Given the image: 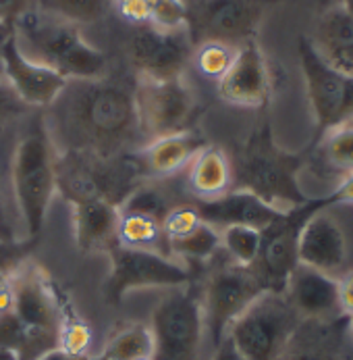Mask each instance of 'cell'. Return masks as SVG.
Masks as SVG:
<instances>
[{"instance_id":"6da1fadb","label":"cell","mask_w":353,"mask_h":360,"mask_svg":"<svg viewBox=\"0 0 353 360\" xmlns=\"http://www.w3.org/2000/svg\"><path fill=\"white\" fill-rule=\"evenodd\" d=\"M51 140L65 153L114 158L142 134L133 92L108 79H69L51 104Z\"/></svg>"},{"instance_id":"7a4b0ae2","label":"cell","mask_w":353,"mask_h":360,"mask_svg":"<svg viewBox=\"0 0 353 360\" xmlns=\"http://www.w3.org/2000/svg\"><path fill=\"white\" fill-rule=\"evenodd\" d=\"M13 25L15 42L29 60L65 79H98L104 75L106 56L84 40L77 23L46 11H27Z\"/></svg>"},{"instance_id":"3957f363","label":"cell","mask_w":353,"mask_h":360,"mask_svg":"<svg viewBox=\"0 0 353 360\" xmlns=\"http://www.w3.org/2000/svg\"><path fill=\"white\" fill-rule=\"evenodd\" d=\"M231 167L235 190L252 192L283 212L307 202L298 181L302 158L279 148L268 125L253 131Z\"/></svg>"},{"instance_id":"277c9868","label":"cell","mask_w":353,"mask_h":360,"mask_svg":"<svg viewBox=\"0 0 353 360\" xmlns=\"http://www.w3.org/2000/svg\"><path fill=\"white\" fill-rule=\"evenodd\" d=\"M13 190L29 242L44 227L52 194L56 190V160L44 121H36L21 138L13 156Z\"/></svg>"},{"instance_id":"5b68a950","label":"cell","mask_w":353,"mask_h":360,"mask_svg":"<svg viewBox=\"0 0 353 360\" xmlns=\"http://www.w3.org/2000/svg\"><path fill=\"white\" fill-rule=\"evenodd\" d=\"M302 323L285 294L264 292L231 323L227 338L246 360H281Z\"/></svg>"},{"instance_id":"8992f818","label":"cell","mask_w":353,"mask_h":360,"mask_svg":"<svg viewBox=\"0 0 353 360\" xmlns=\"http://www.w3.org/2000/svg\"><path fill=\"white\" fill-rule=\"evenodd\" d=\"M142 165L127 156L98 158L81 153H65L56 160V188L69 202L77 200H108L121 202L138 188Z\"/></svg>"},{"instance_id":"52a82bcc","label":"cell","mask_w":353,"mask_h":360,"mask_svg":"<svg viewBox=\"0 0 353 360\" xmlns=\"http://www.w3.org/2000/svg\"><path fill=\"white\" fill-rule=\"evenodd\" d=\"M335 196L320 200H307L305 205L298 206L293 210L283 212L270 227L262 231V244L258 258L250 266L258 281L262 283L264 292H277L285 294L289 275L300 264L298 260V242L302 233L303 223L318 210H324L326 206L335 205Z\"/></svg>"},{"instance_id":"ba28073f","label":"cell","mask_w":353,"mask_h":360,"mask_svg":"<svg viewBox=\"0 0 353 360\" xmlns=\"http://www.w3.org/2000/svg\"><path fill=\"white\" fill-rule=\"evenodd\" d=\"M152 360H198L204 335L200 298L177 288L152 312Z\"/></svg>"},{"instance_id":"9c48e42d","label":"cell","mask_w":353,"mask_h":360,"mask_svg":"<svg viewBox=\"0 0 353 360\" xmlns=\"http://www.w3.org/2000/svg\"><path fill=\"white\" fill-rule=\"evenodd\" d=\"M110 275L106 279V300L116 307L125 294L144 288H183L189 283V271L171 257L116 244L108 250Z\"/></svg>"},{"instance_id":"30bf717a","label":"cell","mask_w":353,"mask_h":360,"mask_svg":"<svg viewBox=\"0 0 353 360\" xmlns=\"http://www.w3.org/2000/svg\"><path fill=\"white\" fill-rule=\"evenodd\" d=\"M300 63L318 134L349 123L353 119V77L333 69L307 38H300Z\"/></svg>"},{"instance_id":"8fae6325","label":"cell","mask_w":353,"mask_h":360,"mask_svg":"<svg viewBox=\"0 0 353 360\" xmlns=\"http://www.w3.org/2000/svg\"><path fill=\"white\" fill-rule=\"evenodd\" d=\"M260 294H264V288L250 266H239L235 262H229L210 275L200 304H202L204 331H208L214 348L227 338L231 323Z\"/></svg>"},{"instance_id":"7c38bea8","label":"cell","mask_w":353,"mask_h":360,"mask_svg":"<svg viewBox=\"0 0 353 360\" xmlns=\"http://www.w3.org/2000/svg\"><path fill=\"white\" fill-rule=\"evenodd\" d=\"M140 129L152 140L187 131L196 115V96L181 77L144 79L135 94Z\"/></svg>"},{"instance_id":"4fadbf2b","label":"cell","mask_w":353,"mask_h":360,"mask_svg":"<svg viewBox=\"0 0 353 360\" xmlns=\"http://www.w3.org/2000/svg\"><path fill=\"white\" fill-rule=\"evenodd\" d=\"M260 17V0H196L187 4V30L194 44H246L252 40Z\"/></svg>"},{"instance_id":"5bb4252c","label":"cell","mask_w":353,"mask_h":360,"mask_svg":"<svg viewBox=\"0 0 353 360\" xmlns=\"http://www.w3.org/2000/svg\"><path fill=\"white\" fill-rule=\"evenodd\" d=\"M194 54V40L187 27L162 30L152 23L140 25L129 42V58L144 79L181 77Z\"/></svg>"},{"instance_id":"9a60e30c","label":"cell","mask_w":353,"mask_h":360,"mask_svg":"<svg viewBox=\"0 0 353 360\" xmlns=\"http://www.w3.org/2000/svg\"><path fill=\"white\" fill-rule=\"evenodd\" d=\"M0 69L17 98L21 103L36 106H51L69 82L48 67L29 60L19 51L15 36L0 52Z\"/></svg>"},{"instance_id":"2e32d148","label":"cell","mask_w":353,"mask_h":360,"mask_svg":"<svg viewBox=\"0 0 353 360\" xmlns=\"http://www.w3.org/2000/svg\"><path fill=\"white\" fill-rule=\"evenodd\" d=\"M218 94L235 106H262L270 96V75L260 46L250 40L241 44L231 67L218 79Z\"/></svg>"},{"instance_id":"e0dca14e","label":"cell","mask_w":353,"mask_h":360,"mask_svg":"<svg viewBox=\"0 0 353 360\" xmlns=\"http://www.w3.org/2000/svg\"><path fill=\"white\" fill-rule=\"evenodd\" d=\"M13 281V312L32 329L56 333L62 323V310L51 283L38 269H17Z\"/></svg>"},{"instance_id":"ac0fdd59","label":"cell","mask_w":353,"mask_h":360,"mask_svg":"<svg viewBox=\"0 0 353 360\" xmlns=\"http://www.w3.org/2000/svg\"><path fill=\"white\" fill-rule=\"evenodd\" d=\"M324 210L314 212L303 223L298 242V260L300 264L335 275L347 260V240L341 225Z\"/></svg>"},{"instance_id":"d6986e66","label":"cell","mask_w":353,"mask_h":360,"mask_svg":"<svg viewBox=\"0 0 353 360\" xmlns=\"http://www.w3.org/2000/svg\"><path fill=\"white\" fill-rule=\"evenodd\" d=\"M285 296L303 321L341 319L337 279L312 266L298 264L289 275Z\"/></svg>"},{"instance_id":"ffe728a7","label":"cell","mask_w":353,"mask_h":360,"mask_svg":"<svg viewBox=\"0 0 353 360\" xmlns=\"http://www.w3.org/2000/svg\"><path fill=\"white\" fill-rule=\"evenodd\" d=\"M194 208L198 210L200 221L216 229L231 225H248L264 231L283 214V210L270 206L246 190H233L210 200H198L194 202Z\"/></svg>"},{"instance_id":"44dd1931","label":"cell","mask_w":353,"mask_h":360,"mask_svg":"<svg viewBox=\"0 0 353 360\" xmlns=\"http://www.w3.org/2000/svg\"><path fill=\"white\" fill-rule=\"evenodd\" d=\"M73 206L75 240L81 252L110 250L116 242L119 206L108 200H77Z\"/></svg>"},{"instance_id":"7402d4cb","label":"cell","mask_w":353,"mask_h":360,"mask_svg":"<svg viewBox=\"0 0 353 360\" xmlns=\"http://www.w3.org/2000/svg\"><path fill=\"white\" fill-rule=\"evenodd\" d=\"M337 321H307L309 331L302 323L281 360H345Z\"/></svg>"},{"instance_id":"603a6c76","label":"cell","mask_w":353,"mask_h":360,"mask_svg":"<svg viewBox=\"0 0 353 360\" xmlns=\"http://www.w3.org/2000/svg\"><path fill=\"white\" fill-rule=\"evenodd\" d=\"M233 167L225 150L206 146L189 162V186L200 200H210L229 192Z\"/></svg>"},{"instance_id":"cb8c5ba5","label":"cell","mask_w":353,"mask_h":360,"mask_svg":"<svg viewBox=\"0 0 353 360\" xmlns=\"http://www.w3.org/2000/svg\"><path fill=\"white\" fill-rule=\"evenodd\" d=\"M206 148V140L194 131H181L166 138L152 140V144L144 150V165L150 173L171 175L181 167L189 165L192 158Z\"/></svg>"},{"instance_id":"d4e9b609","label":"cell","mask_w":353,"mask_h":360,"mask_svg":"<svg viewBox=\"0 0 353 360\" xmlns=\"http://www.w3.org/2000/svg\"><path fill=\"white\" fill-rule=\"evenodd\" d=\"M116 242L127 248L150 250V252L168 257V242L164 238L162 223L148 219V217H142V214H131V212L119 210Z\"/></svg>"},{"instance_id":"484cf974","label":"cell","mask_w":353,"mask_h":360,"mask_svg":"<svg viewBox=\"0 0 353 360\" xmlns=\"http://www.w3.org/2000/svg\"><path fill=\"white\" fill-rule=\"evenodd\" d=\"M154 338L150 327L146 325H129L106 344L102 359L104 360H144L152 359Z\"/></svg>"},{"instance_id":"4316f807","label":"cell","mask_w":353,"mask_h":360,"mask_svg":"<svg viewBox=\"0 0 353 360\" xmlns=\"http://www.w3.org/2000/svg\"><path fill=\"white\" fill-rule=\"evenodd\" d=\"M262 244V231L248 225H231L220 229V248L229 255L231 262L239 266H252Z\"/></svg>"},{"instance_id":"83f0119b","label":"cell","mask_w":353,"mask_h":360,"mask_svg":"<svg viewBox=\"0 0 353 360\" xmlns=\"http://www.w3.org/2000/svg\"><path fill=\"white\" fill-rule=\"evenodd\" d=\"M220 248V231L200 221L187 236L168 244V252H175L185 260H208Z\"/></svg>"},{"instance_id":"f1b7e54d","label":"cell","mask_w":353,"mask_h":360,"mask_svg":"<svg viewBox=\"0 0 353 360\" xmlns=\"http://www.w3.org/2000/svg\"><path fill=\"white\" fill-rule=\"evenodd\" d=\"M46 13L62 17L71 23H92L104 17L112 0H42Z\"/></svg>"},{"instance_id":"f546056e","label":"cell","mask_w":353,"mask_h":360,"mask_svg":"<svg viewBox=\"0 0 353 360\" xmlns=\"http://www.w3.org/2000/svg\"><path fill=\"white\" fill-rule=\"evenodd\" d=\"M322 153L328 165L341 169L345 173H353V125L343 123L324 134Z\"/></svg>"},{"instance_id":"4dcf8cb0","label":"cell","mask_w":353,"mask_h":360,"mask_svg":"<svg viewBox=\"0 0 353 360\" xmlns=\"http://www.w3.org/2000/svg\"><path fill=\"white\" fill-rule=\"evenodd\" d=\"M121 212H131V214H142L154 221H164V217L168 214V205L164 200V196L150 186H138L123 202L119 206Z\"/></svg>"},{"instance_id":"1f68e13d","label":"cell","mask_w":353,"mask_h":360,"mask_svg":"<svg viewBox=\"0 0 353 360\" xmlns=\"http://www.w3.org/2000/svg\"><path fill=\"white\" fill-rule=\"evenodd\" d=\"M235 46L222 44V42H204L196 51V67L198 71L210 77V79H220L227 69L231 67L233 58H235Z\"/></svg>"},{"instance_id":"d6a6232c","label":"cell","mask_w":353,"mask_h":360,"mask_svg":"<svg viewBox=\"0 0 353 360\" xmlns=\"http://www.w3.org/2000/svg\"><path fill=\"white\" fill-rule=\"evenodd\" d=\"M92 346V329L81 319H65L58 329V348L75 354V356H90L88 350Z\"/></svg>"},{"instance_id":"836d02e7","label":"cell","mask_w":353,"mask_h":360,"mask_svg":"<svg viewBox=\"0 0 353 360\" xmlns=\"http://www.w3.org/2000/svg\"><path fill=\"white\" fill-rule=\"evenodd\" d=\"M150 23L162 30L187 27V0H146Z\"/></svg>"},{"instance_id":"e575fe53","label":"cell","mask_w":353,"mask_h":360,"mask_svg":"<svg viewBox=\"0 0 353 360\" xmlns=\"http://www.w3.org/2000/svg\"><path fill=\"white\" fill-rule=\"evenodd\" d=\"M198 223H200V217H198V210L194 208V205L171 208L162 221V231H164L166 242L171 244V242L187 236Z\"/></svg>"},{"instance_id":"d590c367","label":"cell","mask_w":353,"mask_h":360,"mask_svg":"<svg viewBox=\"0 0 353 360\" xmlns=\"http://www.w3.org/2000/svg\"><path fill=\"white\" fill-rule=\"evenodd\" d=\"M318 54L333 69H337V71L353 77V42L343 44V46H335V49H326V51H318Z\"/></svg>"},{"instance_id":"8d00e7d4","label":"cell","mask_w":353,"mask_h":360,"mask_svg":"<svg viewBox=\"0 0 353 360\" xmlns=\"http://www.w3.org/2000/svg\"><path fill=\"white\" fill-rule=\"evenodd\" d=\"M19 106H21V101L17 98V94L13 92V88L0 73V127H4V123L19 110Z\"/></svg>"},{"instance_id":"74e56055","label":"cell","mask_w":353,"mask_h":360,"mask_svg":"<svg viewBox=\"0 0 353 360\" xmlns=\"http://www.w3.org/2000/svg\"><path fill=\"white\" fill-rule=\"evenodd\" d=\"M119 11L131 23H138V25L150 23V8L146 0H119Z\"/></svg>"},{"instance_id":"f35d334b","label":"cell","mask_w":353,"mask_h":360,"mask_svg":"<svg viewBox=\"0 0 353 360\" xmlns=\"http://www.w3.org/2000/svg\"><path fill=\"white\" fill-rule=\"evenodd\" d=\"M337 290H339L341 314L353 316V271H347L343 277L337 279Z\"/></svg>"},{"instance_id":"ab89813d","label":"cell","mask_w":353,"mask_h":360,"mask_svg":"<svg viewBox=\"0 0 353 360\" xmlns=\"http://www.w3.org/2000/svg\"><path fill=\"white\" fill-rule=\"evenodd\" d=\"M29 0H0V21L15 23L23 13H27Z\"/></svg>"},{"instance_id":"60d3db41","label":"cell","mask_w":353,"mask_h":360,"mask_svg":"<svg viewBox=\"0 0 353 360\" xmlns=\"http://www.w3.org/2000/svg\"><path fill=\"white\" fill-rule=\"evenodd\" d=\"M212 360H246L239 352H237V348L231 344V340L229 338H225L216 348H214V356Z\"/></svg>"},{"instance_id":"b9f144b4","label":"cell","mask_w":353,"mask_h":360,"mask_svg":"<svg viewBox=\"0 0 353 360\" xmlns=\"http://www.w3.org/2000/svg\"><path fill=\"white\" fill-rule=\"evenodd\" d=\"M337 202H347V205H353V173H349L343 184L337 188V192L333 194Z\"/></svg>"},{"instance_id":"7bdbcfd3","label":"cell","mask_w":353,"mask_h":360,"mask_svg":"<svg viewBox=\"0 0 353 360\" xmlns=\"http://www.w3.org/2000/svg\"><path fill=\"white\" fill-rule=\"evenodd\" d=\"M38 360H94L92 356H75V354H69V352H65V350H60V348H56V350H52L48 354H44L42 359Z\"/></svg>"},{"instance_id":"ee69618b","label":"cell","mask_w":353,"mask_h":360,"mask_svg":"<svg viewBox=\"0 0 353 360\" xmlns=\"http://www.w3.org/2000/svg\"><path fill=\"white\" fill-rule=\"evenodd\" d=\"M0 238L4 242L11 240V225H8V219H6V210H4V205H2V198H0Z\"/></svg>"},{"instance_id":"f6af8a7d","label":"cell","mask_w":353,"mask_h":360,"mask_svg":"<svg viewBox=\"0 0 353 360\" xmlns=\"http://www.w3.org/2000/svg\"><path fill=\"white\" fill-rule=\"evenodd\" d=\"M15 36V25L13 23H6V21H0V52L4 49V44Z\"/></svg>"},{"instance_id":"bcb514c9","label":"cell","mask_w":353,"mask_h":360,"mask_svg":"<svg viewBox=\"0 0 353 360\" xmlns=\"http://www.w3.org/2000/svg\"><path fill=\"white\" fill-rule=\"evenodd\" d=\"M0 360H17V356L8 350H0Z\"/></svg>"},{"instance_id":"7dc6e473","label":"cell","mask_w":353,"mask_h":360,"mask_svg":"<svg viewBox=\"0 0 353 360\" xmlns=\"http://www.w3.org/2000/svg\"><path fill=\"white\" fill-rule=\"evenodd\" d=\"M341 6H345V8H347V11L353 15V0H343V2H341Z\"/></svg>"},{"instance_id":"c3c4849f","label":"cell","mask_w":353,"mask_h":360,"mask_svg":"<svg viewBox=\"0 0 353 360\" xmlns=\"http://www.w3.org/2000/svg\"><path fill=\"white\" fill-rule=\"evenodd\" d=\"M347 329H349V335H352L353 342V316H347Z\"/></svg>"},{"instance_id":"681fc988","label":"cell","mask_w":353,"mask_h":360,"mask_svg":"<svg viewBox=\"0 0 353 360\" xmlns=\"http://www.w3.org/2000/svg\"><path fill=\"white\" fill-rule=\"evenodd\" d=\"M94 360H104V359H102V356H98V359H94Z\"/></svg>"},{"instance_id":"f907efd6","label":"cell","mask_w":353,"mask_h":360,"mask_svg":"<svg viewBox=\"0 0 353 360\" xmlns=\"http://www.w3.org/2000/svg\"><path fill=\"white\" fill-rule=\"evenodd\" d=\"M144 360H152V359H144Z\"/></svg>"}]
</instances>
